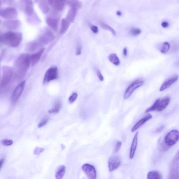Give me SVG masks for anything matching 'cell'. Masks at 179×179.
<instances>
[{
    "label": "cell",
    "mask_w": 179,
    "mask_h": 179,
    "mask_svg": "<svg viewBox=\"0 0 179 179\" xmlns=\"http://www.w3.org/2000/svg\"><path fill=\"white\" fill-rule=\"evenodd\" d=\"M31 65L30 55L21 54L16 59L15 63V74L17 78H21L26 74Z\"/></svg>",
    "instance_id": "6da1fadb"
},
{
    "label": "cell",
    "mask_w": 179,
    "mask_h": 179,
    "mask_svg": "<svg viewBox=\"0 0 179 179\" xmlns=\"http://www.w3.org/2000/svg\"><path fill=\"white\" fill-rule=\"evenodd\" d=\"M22 38L21 33L8 31L1 34L0 42L1 44L7 46L16 48L20 45Z\"/></svg>",
    "instance_id": "7a4b0ae2"
},
{
    "label": "cell",
    "mask_w": 179,
    "mask_h": 179,
    "mask_svg": "<svg viewBox=\"0 0 179 179\" xmlns=\"http://www.w3.org/2000/svg\"><path fill=\"white\" fill-rule=\"evenodd\" d=\"M167 179H179V150L170 163Z\"/></svg>",
    "instance_id": "3957f363"
},
{
    "label": "cell",
    "mask_w": 179,
    "mask_h": 179,
    "mask_svg": "<svg viewBox=\"0 0 179 179\" xmlns=\"http://www.w3.org/2000/svg\"><path fill=\"white\" fill-rule=\"evenodd\" d=\"M170 101V99L168 97H166L161 99H158L155 101L152 106L146 110L145 112L147 113L154 111H163L168 106Z\"/></svg>",
    "instance_id": "277c9868"
},
{
    "label": "cell",
    "mask_w": 179,
    "mask_h": 179,
    "mask_svg": "<svg viewBox=\"0 0 179 179\" xmlns=\"http://www.w3.org/2000/svg\"><path fill=\"white\" fill-rule=\"evenodd\" d=\"M55 38V35L53 31L49 28H45L36 41L39 46L41 47L49 44Z\"/></svg>",
    "instance_id": "5b68a950"
},
{
    "label": "cell",
    "mask_w": 179,
    "mask_h": 179,
    "mask_svg": "<svg viewBox=\"0 0 179 179\" xmlns=\"http://www.w3.org/2000/svg\"><path fill=\"white\" fill-rule=\"evenodd\" d=\"M179 140V132L177 130H174L167 133L163 140L167 146L171 148L177 144Z\"/></svg>",
    "instance_id": "8992f818"
},
{
    "label": "cell",
    "mask_w": 179,
    "mask_h": 179,
    "mask_svg": "<svg viewBox=\"0 0 179 179\" xmlns=\"http://www.w3.org/2000/svg\"><path fill=\"white\" fill-rule=\"evenodd\" d=\"M2 72L1 85L2 87H4L9 83L12 76L13 70L9 67L4 66L2 67Z\"/></svg>",
    "instance_id": "52a82bcc"
},
{
    "label": "cell",
    "mask_w": 179,
    "mask_h": 179,
    "mask_svg": "<svg viewBox=\"0 0 179 179\" xmlns=\"http://www.w3.org/2000/svg\"><path fill=\"white\" fill-rule=\"evenodd\" d=\"M144 83L143 78H140L136 79L129 87L125 92L124 95V99H128L135 90L140 87Z\"/></svg>",
    "instance_id": "ba28073f"
},
{
    "label": "cell",
    "mask_w": 179,
    "mask_h": 179,
    "mask_svg": "<svg viewBox=\"0 0 179 179\" xmlns=\"http://www.w3.org/2000/svg\"><path fill=\"white\" fill-rule=\"evenodd\" d=\"M1 16L7 20H12L17 16L18 13L16 8L13 7H7L1 11Z\"/></svg>",
    "instance_id": "9c48e42d"
},
{
    "label": "cell",
    "mask_w": 179,
    "mask_h": 179,
    "mask_svg": "<svg viewBox=\"0 0 179 179\" xmlns=\"http://www.w3.org/2000/svg\"><path fill=\"white\" fill-rule=\"evenodd\" d=\"M58 78V68L52 67L48 69L45 72L44 78V83H46Z\"/></svg>",
    "instance_id": "30bf717a"
},
{
    "label": "cell",
    "mask_w": 179,
    "mask_h": 179,
    "mask_svg": "<svg viewBox=\"0 0 179 179\" xmlns=\"http://www.w3.org/2000/svg\"><path fill=\"white\" fill-rule=\"evenodd\" d=\"M82 169L89 179H96V170L93 166L89 164H85L82 167Z\"/></svg>",
    "instance_id": "8fae6325"
},
{
    "label": "cell",
    "mask_w": 179,
    "mask_h": 179,
    "mask_svg": "<svg viewBox=\"0 0 179 179\" xmlns=\"http://www.w3.org/2000/svg\"><path fill=\"white\" fill-rule=\"evenodd\" d=\"M121 163L120 157L116 156H113L111 157L108 161V164L110 171L112 172L118 169Z\"/></svg>",
    "instance_id": "7c38bea8"
},
{
    "label": "cell",
    "mask_w": 179,
    "mask_h": 179,
    "mask_svg": "<svg viewBox=\"0 0 179 179\" xmlns=\"http://www.w3.org/2000/svg\"><path fill=\"white\" fill-rule=\"evenodd\" d=\"M2 25L7 29L13 30L17 29L20 26L21 22L18 20H7L2 21Z\"/></svg>",
    "instance_id": "4fadbf2b"
},
{
    "label": "cell",
    "mask_w": 179,
    "mask_h": 179,
    "mask_svg": "<svg viewBox=\"0 0 179 179\" xmlns=\"http://www.w3.org/2000/svg\"><path fill=\"white\" fill-rule=\"evenodd\" d=\"M26 84V81H22L16 88L11 99L13 102H16L18 100L23 92Z\"/></svg>",
    "instance_id": "5bb4252c"
},
{
    "label": "cell",
    "mask_w": 179,
    "mask_h": 179,
    "mask_svg": "<svg viewBox=\"0 0 179 179\" xmlns=\"http://www.w3.org/2000/svg\"><path fill=\"white\" fill-rule=\"evenodd\" d=\"M48 4L54 9L57 11L63 10L65 4L66 3V1H59V0H49L48 1Z\"/></svg>",
    "instance_id": "9a60e30c"
},
{
    "label": "cell",
    "mask_w": 179,
    "mask_h": 179,
    "mask_svg": "<svg viewBox=\"0 0 179 179\" xmlns=\"http://www.w3.org/2000/svg\"><path fill=\"white\" fill-rule=\"evenodd\" d=\"M46 23L53 31L56 32L59 25V19L55 16H48L46 18Z\"/></svg>",
    "instance_id": "2e32d148"
},
{
    "label": "cell",
    "mask_w": 179,
    "mask_h": 179,
    "mask_svg": "<svg viewBox=\"0 0 179 179\" xmlns=\"http://www.w3.org/2000/svg\"><path fill=\"white\" fill-rule=\"evenodd\" d=\"M45 48H42L40 50H39L38 52L33 54L30 56L31 65V66H35V65L38 63L41 57L45 52Z\"/></svg>",
    "instance_id": "e0dca14e"
},
{
    "label": "cell",
    "mask_w": 179,
    "mask_h": 179,
    "mask_svg": "<svg viewBox=\"0 0 179 179\" xmlns=\"http://www.w3.org/2000/svg\"><path fill=\"white\" fill-rule=\"evenodd\" d=\"M178 76L177 75H175L172 76L167 81L164 82L163 84L162 85L160 89V92H163L165 90L168 88L172 85L177 81L178 79Z\"/></svg>",
    "instance_id": "ac0fdd59"
},
{
    "label": "cell",
    "mask_w": 179,
    "mask_h": 179,
    "mask_svg": "<svg viewBox=\"0 0 179 179\" xmlns=\"http://www.w3.org/2000/svg\"><path fill=\"white\" fill-rule=\"evenodd\" d=\"M139 132L136 133L132 142L130 153V158L132 159L134 158L136 148H137Z\"/></svg>",
    "instance_id": "d6986e66"
},
{
    "label": "cell",
    "mask_w": 179,
    "mask_h": 179,
    "mask_svg": "<svg viewBox=\"0 0 179 179\" xmlns=\"http://www.w3.org/2000/svg\"><path fill=\"white\" fill-rule=\"evenodd\" d=\"M25 3L24 12L28 16H32L34 13L33 3L32 1L26 0L23 1Z\"/></svg>",
    "instance_id": "ffe728a7"
},
{
    "label": "cell",
    "mask_w": 179,
    "mask_h": 179,
    "mask_svg": "<svg viewBox=\"0 0 179 179\" xmlns=\"http://www.w3.org/2000/svg\"><path fill=\"white\" fill-rule=\"evenodd\" d=\"M152 117V115L151 114H150L145 116L144 118H142L133 127L131 130V132H135L136 130L139 129L144 124L146 123L147 121L151 119Z\"/></svg>",
    "instance_id": "44dd1931"
},
{
    "label": "cell",
    "mask_w": 179,
    "mask_h": 179,
    "mask_svg": "<svg viewBox=\"0 0 179 179\" xmlns=\"http://www.w3.org/2000/svg\"><path fill=\"white\" fill-rule=\"evenodd\" d=\"M78 9L75 7H71L67 14L66 19L68 21L71 22L75 21Z\"/></svg>",
    "instance_id": "7402d4cb"
},
{
    "label": "cell",
    "mask_w": 179,
    "mask_h": 179,
    "mask_svg": "<svg viewBox=\"0 0 179 179\" xmlns=\"http://www.w3.org/2000/svg\"><path fill=\"white\" fill-rule=\"evenodd\" d=\"M38 2L39 6L40 9L45 14H46L49 12L50 9L48 1L41 0V1H37Z\"/></svg>",
    "instance_id": "603a6c76"
},
{
    "label": "cell",
    "mask_w": 179,
    "mask_h": 179,
    "mask_svg": "<svg viewBox=\"0 0 179 179\" xmlns=\"http://www.w3.org/2000/svg\"><path fill=\"white\" fill-rule=\"evenodd\" d=\"M70 24L71 22L68 21L66 18H64L62 19L60 32H59L61 35H64V33H66L69 28Z\"/></svg>",
    "instance_id": "cb8c5ba5"
},
{
    "label": "cell",
    "mask_w": 179,
    "mask_h": 179,
    "mask_svg": "<svg viewBox=\"0 0 179 179\" xmlns=\"http://www.w3.org/2000/svg\"><path fill=\"white\" fill-rule=\"evenodd\" d=\"M66 168L64 166H59L56 170L55 173V178L56 179H62L64 177Z\"/></svg>",
    "instance_id": "d4e9b609"
},
{
    "label": "cell",
    "mask_w": 179,
    "mask_h": 179,
    "mask_svg": "<svg viewBox=\"0 0 179 179\" xmlns=\"http://www.w3.org/2000/svg\"><path fill=\"white\" fill-rule=\"evenodd\" d=\"M147 179H163L161 173L156 170H153L148 173Z\"/></svg>",
    "instance_id": "484cf974"
},
{
    "label": "cell",
    "mask_w": 179,
    "mask_h": 179,
    "mask_svg": "<svg viewBox=\"0 0 179 179\" xmlns=\"http://www.w3.org/2000/svg\"><path fill=\"white\" fill-rule=\"evenodd\" d=\"M40 46L36 40L28 43L26 47V50L28 52H32L37 49Z\"/></svg>",
    "instance_id": "4316f807"
},
{
    "label": "cell",
    "mask_w": 179,
    "mask_h": 179,
    "mask_svg": "<svg viewBox=\"0 0 179 179\" xmlns=\"http://www.w3.org/2000/svg\"><path fill=\"white\" fill-rule=\"evenodd\" d=\"M62 106V102L60 100H57L54 104L52 108L49 111V113L55 114L58 113L60 110Z\"/></svg>",
    "instance_id": "83f0119b"
},
{
    "label": "cell",
    "mask_w": 179,
    "mask_h": 179,
    "mask_svg": "<svg viewBox=\"0 0 179 179\" xmlns=\"http://www.w3.org/2000/svg\"><path fill=\"white\" fill-rule=\"evenodd\" d=\"M109 60L115 66H118L120 64V59L115 53L111 54L108 57Z\"/></svg>",
    "instance_id": "f1b7e54d"
},
{
    "label": "cell",
    "mask_w": 179,
    "mask_h": 179,
    "mask_svg": "<svg viewBox=\"0 0 179 179\" xmlns=\"http://www.w3.org/2000/svg\"><path fill=\"white\" fill-rule=\"evenodd\" d=\"M66 3L69 5L71 7H75L79 9L82 7V3L78 1H67Z\"/></svg>",
    "instance_id": "f546056e"
},
{
    "label": "cell",
    "mask_w": 179,
    "mask_h": 179,
    "mask_svg": "<svg viewBox=\"0 0 179 179\" xmlns=\"http://www.w3.org/2000/svg\"><path fill=\"white\" fill-rule=\"evenodd\" d=\"M158 148L159 150L163 152H166L170 148L166 145L164 140H162L161 139H160L158 141Z\"/></svg>",
    "instance_id": "4dcf8cb0"
},
{
    "label": "cell",
    "mask_w": 179,
    "mask_h": 179,
    "mask_svg": "<svg viewBox=\"0 0 179 179\" xmlns=\"http://www.w3.org/2000/svg\"><path fill=\"white\" fill-rule=\"evenodd\" d=\"M100 25L101 27L103 28L104 29L109 31L110 32H111L113 35H116L115 31L111 27L109 26V25L104 23L103 22H101Z\"/></svg>",
    "instance_id": "1f68e13d"
},
{
    "label": "cell",
    "mask_w": 179,
    "mask_h": 179,
    "mask_svg": "<svg viewBox=\"0 0 179 179\" xmlns=\"http://www.w3.org/2000/svg\"><path fill=\"white\" fill-rule=\"evenodd\" d=\"M170 48V45L168 42H164L160 49L162 53H166L169 51Z\"/></svg>",
    "instance_id": "d6a6232c"
},
{
    "label": "cell",
    "mask_w": 179,
    "mask_h": 179,
    "mask_svg": "<svg viewBox=\"0 0 179 179\" xmlns=\"http://www.w3.org/2000/svg\"><path fill=\"white\" fill-rule=\"evenodd\" d=\"M141 31L138 28H133L130 31V33L134 36H138L141 33Z\"/></svg>",
    "instance_id": "836d02e7"
},
{
    "label": "cell",
    "mask_w": 179,
    "mask_h": 179,
    "mask_svg": "<svg viewBox=\"0 0 179 179\" xmlns=\"http://www.w3.org/2000/svg\"><path fill=\"white\" fill-rule=\"evenodd\" d=\"M1 143L2 145L5 146H8L12 145L13 144V141L9 139H5L2 140Z\"/></svg>",
    "instance_id": "e575fe53"
},
{
    "label": "cell",
    "mask_w": 179,
    "mask_h": 179,
    "mask_svg": "<svg viewBox=\"0 0 179 179\" xmlns=\"http://www.w3.org/2000/svg\"><path fill=\"white\" fill-rule=\"evenodd\" d=\"M78 94L77 93H74L72 94L69 99V101L70 103L72 104L78 98Z\"/></svg>",
    "instance_id": "d590c367"
},
{
    "label": "cell",
    "mask_w": 179,
    "mask_h": 179,
    "mask_svg": "<svg viewBox=\"0 0 179 179\" xmlns=\"http://www.w3.org/2000/svg\"><path fill=\"white\" fill-rule=\"evenodd\" d=\"M49 120V119L48 118H45L42 119V120L39 123L38 125V127L39 128H41L47 124Z\"/></svg>",
    "instance_id": "8d00e7d4"
},
{
    "label": "cell",
    "mask_w": 179,
    "mask_h": 179,
    "mask_svg": "<svg viewBox=\"0 0 179 179\" xmlns=\"http://www.w3.org/2000/svg\"><path fill=\"white\" fill-rule=\"evenodd\" d=\"M82 46L80 42H78L76 48V55H80L82 53Z\"/></svg>",
    "instance_id": "74e56055"
},
{
    "label": "cell",
    "mask_w": 179,
    "mask_h": 179,
    "mask_svg": "<svg viewBox=\"0 0 179 179\" xmlns=\"http://www.w3.org/2000/svg\"><path fill=\"white\" fill-rule=\"evenodd\" d=\"M44 149L38 147H36L34 150V154L36 155H39L44 151Z\"/></svg>",
    "instance_id": "f35d334b"
},
{
    "label": "cell",
    "mask_w": 179,
    "mask_h": 179,
    "mask_svg": "<svg viewBox=\"0 0 179 179\" xmlns=\"http://www.w3.org/2000/svg\"><path fill=\"white\" fill-rule=\"evenodd\" d=\"M122 145L121 142L120 141H118L116 143L115 148V152H118L120 150Z\"/></svg>",
    "instance_id": "ab89813d"
},
{
    "label": "cell",
    "mask_w": 179,
    "mask_h": 179,
    "mask_svg": "<svg viewBox=\"0 0 179 179\" xmlns=\"http://www.w3.org/2000/svg\"><path fill=\"white\" fill-rule=\"evenodd\" d=\"M96 73H97L98 78L101 81H104V78L103 75H102L101 73L100 72V71L98 69H97L96 70Z\"/></svg>",
    "instance_id": "60d3db41"
},
{
    "label": "cell",
    "mask_w": 179,
    "mask_h": 179,
    "mask_svg": "<svg viewBox=\"0 0 179 179\" xmlns=\"http://www.w3.org/2000/svg\"><path fill=\"white\" fill-rule=\"evenodd\" d=\"M91 29L92 32L95 34L99 32V30L98 27L96 26L92 25L91 27Z\"/></svg>",
    "instance_id": "b9f144b4"
},
{
    "label": "cell",
    "mask_w": 179,
    "mask_h": 179,
    "mask_svg": "<svg viewBox=\"0 0 179 179\" xmlns=\"http://www.w3.org/2000/svg\"><path fill=\"white\" fill-rule=\"evenodd\" d=\"M5 161V158H1V161H0V168L1 170L2 169V167L3 166Z\"/></svg>",
    "instance_id": "7bdbcfd3"
},
{
    "label": "cell",
    "mask_w": 179,
    "mask_h": 179,
    "mask_svg": "<svg viewBox=\"0 0 179 179\" xmlns=\"http://www.w3.org/2000/svg\"><path fill=\"white\" fill-rule=\"evenodd\" d=\"M162 26L163 28H166L168 27L169 24L168 22L164 21L162 23Z\"/></svg>",
    "instance_id": "ee69618b"
},
{
    "label": "cell",
    "mask_w": 179,
    "mask_h": 179,
    "mask_svg": "<svg viewBox=\"0 0 179 179\" xmlns=\"http://www.w3.org/2000/svg\"><path fill=\"white\" fill-rule=\"evenodd\" d=\"M5 51L4 49H2V51L1 54V60L2 61V59L5 56Z\"/></svg>",
    "instance_id": "f6af8a7d"
},
{
    "label": "cell",
    "mask_w": 179,
    "mask_h": 179,
    "mask_svg": "<svg viewBox=\"0 0 179 179\" xmlns=\"http://www.w3.org/2000/svg\"><path fill=\"white\" fill-rule=\"evenodd\" d=\"M164 128V126H161L160 127L158 128L157 130V132L158 133H160L161 131H163Z\"/></svg>",
    "instance_id": "bcb514c9"
},
{
    "label": "cell",
    "mask_w": 179,
    "mask_h": 179,
    "mask_svg": "<svg viewBox=\"0 0 179 179\" xmlns=\"http://www.w3.org/2000/svg\"><path fill=\"white\" fill-rule=\"evenodd\" d=\"M127 49L126 48H124L123 50V55L124 56L126 57L127 55Z\"/></svg>",
    "instance_id": "7dc6e473"
},
{
    "label": "cell",
    "mask_w": 179,
    "mask_h": 179,
    "mask_svg": "<svg viewBox=\"0 0 179 179\" xmlns=\"http://www.w3.org/2000/svg\"><path fill=\"white\" fill-rule=\"evenodd\" d=\"M116 15L119 16H121L122 15V13L120 11H118L116 12Z\"/></svg>",
    "instance_id": "c3c4849f"
},
{
    "label": "cell",
    "mask_w": 179,
    "mask_h": 179,
    "mask_svg": "<svg viewBox=\"0 0 179 179\" xmlns=\"http://www.w3.org/2000/svg\"><path fill=\"white\" fill-rule=\"evenodd\" d=\"M177 65H178V66H179V61L178 62Z\"/></svg>",
    "instance_id": "681fc988"
}]
</instances>
